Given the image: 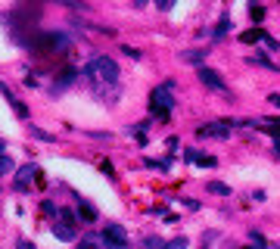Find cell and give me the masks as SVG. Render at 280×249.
Wrapping results in <instances>:
<instances>
[{
    "instance_id": "f546056e",
    "label": "cell",
    "mask_w": 280,
    "mask_h": 249,
    "mask_svg": "<svg viewBox=\"0 0 280 249\" xmlns=\"http://www.w3.org/2000/svg\"><path fill=\"white\" fill-rule=\"evenodd\" d=\"M274 156H277V159H280V140H277V147H274Z\"/></svg>"
},
{
    "instance_id": "4316f807",
    "label": "cell",
    "mask_w": 280,
    "mask_h": 249,
    "mask_svg": "<svg viewBox=\"0 0 280 249\" xmlns=\"http://www.w3.org/2000/svg\"><path fill=\"white\" fill-rule=\"evenodd\" d=\"M265 44H268L271 50H280V44H277V40H274V37H268V34H265Z\"/></svg>"
},
{
    "instance_id": "7c38bea8",
    "label": "cell",
    "mask_w": 280,
    "mask_h": 249,
    "mask_svg": "<svg viewBox=\"0 0 280 249\" xmlns=\"http://www.w3.org/2000/svg\"><path fill=\"white\" fill-rule=\"evenodd\" d=\"M75 75H78L75 69H62V72H59V81H56V88H53V94H56V91H62V88H69L72 81H75Z\"/></svg>"
},
{
    "instance_id": "e0dca14e",
    "label": "cell",
    "mask_w": 280,
    "mask_h": 249,
    "mask_svg": "<svg viewBox=\"0 0 280 249\" xmlns=\"http://www.w3.org/2000/svg\"><path fill=\"white\" fill-rule=\"evenodd\" d=\"M28 131H31V134H34V137H37V140H47V143H50V140H53V134H47V131H44V128H37V125H28Z\"/></svg>"
},
{
    "instance_id": "83f0119b",
    "label": "cell",
    "mask_w": 280,
    "mask_h": 249,
    "mask_svg": "<svg viewBox=\"0 0 280 249\" xmlns=\"http://www.w3.org/2000/svg\"><path fill=\"white\" fill-rule=\"evenodd\" d=\"M16 246H19V249H34V243H28V240H19Z\"/></svg>"
},
{
    "instance_id": "277c9868",
    "label": "cell",
    "mask_w": 280,
    "mask_h": 249,
    "mask_svg": "<svg viewBox=\"0 0 280 249\" xmlns=\"http://www.w3.org/2000/svg\"><path fill=\"white\" fill-rule=\"evenodd\" d=\"M100 237H103V246L106 249H125L128 246V234H125L122 224H106Z\"/></svg>"
},
{
    "instance_id": "7402d4cb",
    "label": "cell",
    "mask_w": 280,
    "mask_h": 249,
    "mask_svg": "<svg viewBox=\"0 0 280 249\" xmlns=\"http://www.w3.org/2000/svg\"><path fill=\"white\" fill-rule=\"evenodd\" d=\"M249 237H252V243H255V246H259V249H268V243H265V237H262V234H259V231H252V234H249Z\"/></svg>"
},
{
    "instance_id": "5b68a950",
    "label": "cell",
    "mask_w": 280,
    "mask_h": 249,
    "mask_svg": "<svg viewBox=\"0 0 280 249\" xmlns=\"http://www.w3.org/2000/svg\"><path fill=\"white\" fill-rule=\"evenodd\" d=\"M199 81H203L206 88H212V91H218V94H227V85H224V78H221V72H215V69H209V66H199Z\"/></svg>"
},
{
    "instance_id": "ba28073f",
    "label": "cell",
    "mask_w": 280,
    "mask_h": 249,
    "mask_svg": "<svg viewBox=\"0 0 280 249\" xmlns=\"http://www.w3.org/2000/svg\"><path fill=\"white\" fill-rule=\"evenodd\" d=\"M0 91H4V97H7V103L13 106V112H16L19 118H28V106H25L22 100H16V97H13V94L7 91V85H0Z\"/></svg>"
},
{
    "instance_id": "9c48e42d",
    "label": "cell",
    "mask_w": 280,
    "mask_h": 249,
    "mask_svg": "<svg viewBox=\"0 0 280 249\" xmlns=\"http://www.w3.org/2000/svg\"><path fill=\"white\" fill-rule=\"evenodd\" d=\"M53 237H56V240H62V243H69V240H75V227H69V221L53 224Z\"/></svg>"
},
{
    "instance_id": "52a82bcc",
    "label": "cell",
    "mask_w": 280,
    "mask_h": 249,
    "mask_svg": "<svg viewBox=\"0 0 280 249\" xmlns=\"http://www.w3.org/2000/svg\"><path fill=\"white\" fill-rule=\"evenodd\" d=\"M34 175H37L34 165H22V169H19V178H16V190H28V184H31Z\"/></svg>"
},
{
    "instance_id": "d4e9b609",
    "label": "cell",
    "mask_w": 280,
    "mask_h": 249,
    "mask_svg": "<svg viewBox=\"0 0 280 249\" xmlns=\"http://www.w3.org/2000/svg\"><path fill=\"white\" fill-rule=\"evenodd\" d=\"M100 172H103V175H109V178L115 181V175H112V162H100Z\"/></svg>"
},
{
    "instance_id": "cb8c5ba5",
    "label": "cell",
    "mask_w": 280,
    "mask_h": 249,
    "mask_svg": "<svg viewBox=\"0 0 280 249\" xmlns=\"http://www.w3.org/2000/svg\"><path fill=\"white\" fill-rule=\"evenodd\" d=\"M122 53L131 56V59H140V50H137V47H122Z\"/></svg>"
},
{
    "instance_id": "7a4b0ae2",
    "label": "cell",
    "mask_w": 280,
    "mask_h": 249,
    "mask_svg": "<svg viewBox=\"0 0 280 249\" xmlns=\"http://www.w3.org/2000/svg\"><path fill=\"white\" fill-rule=\"evenodd\" d=\"M168 91H171V85H162V88H156V91L149 94V109H153L156 118H168L171 109H175V97H171Z\"/></svg>"
},
{
    "instance_id": "5bb4252c",
    "label": "cell",
    "mask_w": 280,
    "mask_h": 249,
    "mask_svg": "<svg viewBox=\"0 0 280 249\" xmlns=\"http://www.w3.org/2000/svg\"><path fill=\"white\" fill-rule=\"evenodd\" d=\"M262 131H268V134H277L280 137V118H262V121H255Z\"/></svg>"
},
{
    "instance_id": "6da1fadb",
    "label": "cell",
    "mask_w": 280,
    "mask_h": 249,
    "mask_svg": "<svg viewBox=\"0 0 280 249\" xmlns=\"http://www.w3.org/2000/svg\"><path fill=\"white\" fill-rule=\"evenodd\" d=\"M81 75H88L91 81H106V85H115V81H118V66L109 56H94V63H88L81 69Z\"/></svg>"
},
{
    "instance_id": "4fadbf2b",
    "label": "cell",
    "mask_w": 280,
    "mask_h": 249,
    "mask_svg": "<svg viewBox=\"0 0 280 249\" xmlns=\"http://www.w3.org/2000/svg\"><path fill=\"white\" fill-rule=\"evenodd\" d=\"M240 40H243V44H259V40H265V31L262 28H249V31L240 34Z\"/></svg>"
},
{
    "instance_id": "ac0fdd59",
    "label": "cell",
    "mask_w": 280,
    "mask_h": 249,
    "mask_svg": "<svg viewBox=\"0 0 280 249\" xmlns=\"http://www.w3.org/2000/svg\"><path fill=\"white\" fill-rule=\"evenodd\" d=\"M13 169H16V165H13V159H10V156L4 153V156H0V175H10Z\"/></svg>"
},
{
    "instance_id": "603a6c76",
    "label": "cell",
    "mask_w": 280,
    "mask_h": 249,
    "mask_svg": "<svg viewBox=\"0 0 280 249\" xmlns=\"http://www.w3.org/2000/svg\"><path fill=\"white\" fill-rule=\"evenodd\" d=\"M227 25H230V16H224V19L218 22V28H215V34H224V31H227Z\"/></svg>"
},
{
    "instance_id": "484cf974",
    "label": "cell",
    "mask_w": 280,
    "mask_h": 249,
    "mask_svg": "<svg viewBox=\"0 0 280 249\" xmlns=\"http://www.w3.org/2000/svg\"><path fill=\"white\" fill-rule=\"evenodd\" d=\"M44 212H47V215H59V209H56L50 199H44Z\"/></svg>"
},
{
    "instance_id": "9a60e30c",
    "label": "cell",
    "mask_w": 280,
    "mask_h": 249,
    "mask_svg": "<svg viewBox=\"0 0 280 249\" xmlns=\"http://www.w3.org/2000/svg\"><path fill=\"white\" fill-rule=\"evenodd\" d=\"M187 159H190V162H199V165H206V169H212V165H215L212 156H203V153H196V150H187Z\"/></svg>"
},
{
    "instance_id": "44dd1931",
    "label": "cell",
    "mask_w": 280,
    "mask_h": 249,
    "mask_svg": "<svg viewBox=\"0 0 280 249\" xmlns=\"http://www.w3.org/2000/svg\"><path fill=\"white\" fill-rule=\"evenodd\" d=\"M249 16H252V19H255V22H262V19H265V10H262V7H255V4H252V7H249Z\"/></svg>"
},
{
    "instance_id": "4dcf8cb0",
    "label": "cell",
    "mask_w": 280,
    "mask_h": 249,
    "mask_svg": "<svg viewBox=\"0 0 280 249\" xmlns=\"http://www.w3.org/2000/svg\"><path fill=\"white\" fill-rule=\"evenodd\" d=\"M4 153H7V143H4V140H0V156H4Z\"/></svg>"
},
{
    "instance_id": "f1b7e54d",
    "label": "cell",
    "mask_w": 280,
    "mask_h": 249,
    "mask_svg": "<svg viewBox=\"0 0 280 249\" xmlns=\"http://www.w3.org/2000/svg\"><path fill=\"white\" fill-rule=\"evenodd\" d=\"M268 103H274V106H280V94H271V97H268Z\"/></svg>"
},
{
    "instance_id": "ffe728a7",
    "label": "cell",
    "mask_w": 280,
    "mask_h": 249,
    "mask_svg": "<svg viewBox=\"0 0 280 249\" xmlns=\"http://www.w3.org/2000/svg\"><path fill=\"white\" fill-rule=\"evenodd\" d=\"M165 249H187V237H178V240L165 243Z\"/></svg>"
},
{
    "instance_id": "8fae6325",
    "label": "cell",
    "mask_w": 280,
    "mask_h": 249,
    "mask_svg": "<svg viewBox=\"0 0 280 249\" xmlns=\"http://www.w3.org/2000/svg\"><path fill=\"white\" fill-rule=\"evenodd\" d=\"M206 53H209V50H181V59L190 63V66H199V63L206 59Z\"/></svg>"
},
{
    "instance_id": "30bf717a",
    "label": "cell",
    "mask_w": 280,
    "mask_h": 249,
    "mask_svg": "<svg viewBox=\"0 0 280 249\" xmlns=\"http://www.w3.org/2000/svg\"><path fill=\"white\" fill-rule=\"evenodd\" d=\"M78 215H81L84 221H97V218H100V215H97V209H94L88 199H78Z\"/></svg>"
},
{
    "instance_id": "1f68e13d",
    "label": "cell",
    "mask_w": 280,
    "mask_h": 249,
    "mask_svg": "<svg viewBox=\"0 0 280 249\" xmlns=\"http://www.w3.org/2000/svg\"><path fill=\"white\" fill-rule=\"evenodd\" d=\"M243 249H252V246H243Z\"/></svg>"
},
{
    "instance_id": "2e32d148",
    "label": "cell",
    "mask_w": 280,
    "mask_h": 249,
    "mask_svg": "<svg viewBox=\"0 0 280 249\" xmlns=\"http://www.w3.org/2000/svg\"><path fill=\"white\" fill-rule=\"evenodd\" d=\"M206 190H209V193H218V196H230V187H227V184H221V181H209V184H206Z\"/></svg>"
},
{
    "instance_id": "3957f363",
    "label": "cell",
    "mask_w": 280,
    "mask_h": 249,
    "mask_svg": "<svg viewBox=\"0 0 280 249\" xmlns=\"http://www.w3.org/2000/svg\"><path fill=\"white\" fill-rule=\"evenodd\" d=\"M69 47H72V40L66 34H56V31L41 34L34 40V50H41V53H69Z\"/></svg>"
},
{
    "instance_id": "8992f818",
    "label": "cell",
    "mask_w": 280,
    "mask_h": 249,
    "mask_svg": "<svg viewBox=\"0 0 280 249\" xmlns=\"http://www.w3.org/2000/svg\"><path fill=\"white\" fill-rule=\"evenodd\" d=\"M236 121H212V125H203V128H196L199 137H230Z\"/></svg>"
},
{
    "instance_id": "d6986e66",
    "label": "cell",
    "mask_w": 280,
    "mask_h": 249,
    "mask_svg": "<svg viewBox=\"0 0 280 249\" xmlns=\"http://www.w3.org/2000/svg\"><path fill=\"white\" fill-rule=\"evenodd\" d=\"M143 246H146V249H165V240H162V237H146Z\"/></svg>"
}]
</instances>
